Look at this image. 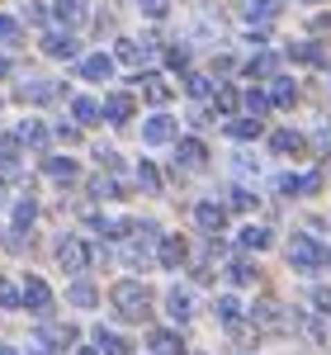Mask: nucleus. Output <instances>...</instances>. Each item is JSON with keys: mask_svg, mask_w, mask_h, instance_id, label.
Instances as JSON below:
<instances>
[{"mask_svg": "<svg viewBox=\"0 0 331 355\" xmlns=\"http://www.w3.org/2000/svg\"><path fill=\"white\" fill-rule=\"evenodd\" d=\"M185 261H190V246L180 242V237H166L161 251H156V266H166V270H180Z\"/></svg>", "mask_w": 331, "mask_h": 355, "instance_id": "6", "label": "nucleus"}, {"mask_svg": "<svg viewBox=\"0 0 331 355\" xmlns=\"http://www.w3.org/2000/svg\"><path fill=\"white\" fill-rule=\"evenodd\" d=\"M71 114H76V123H100V119H105V105L90 100V95H76V100H71Z\"/></svg>", "mask_w": 331, "mask_h": 355, "instance_id": "15", "label": "nucleus"}, {"mask_svg": "<svg viewBox=\"0 0 331 355\" xmlns=\"http://www.w3.org/2000/svg\"><path fill=\"white\" fill-rule=\"evenodd\" d=\"M312 33H327V38H331V15H322V19H312Z\"/></svg>", "mask_w": 331, "mask_h": 355, "instance_id": "47", "label": "nucleus"}, {"mask_svg": "<svg viewBox=\"0 0 331 355\" xmlns=\"http://www.w3.org/2000/svg\"><path fill=\"white\" fill-rule=\"evenodd\" d=\"M275 15H279V0H247V19L256 28H265Z\"/></svg>", "mask_w": 331, "mask_h": 355, "instance_id": "17", "label": "nucleus"}, {"mask_svg": "<svg viewBox=\"0 0 331 355\" xmlns=\"http://www.w3.org/2000/svg\"><path fill=\"white\" fill-rule=\"evenodd\" d=\"M76 355H100V351H76Z\"/></svg>", "mask_w": 331, "mask_h": 355, "instance_id": "52", "label": "nucleus"}, {"mask_svg": "<svg viewBox=\"0 0 331 355\" xmlns=\"http://www.w3.org/2000/svg\"><path fill=\"white\" fill-rule=\"evenodd\" d=\"M166 313H170L175 322H185V318L194 313V299H190V294H180V289H175V294H166Z\"/></svg>", "mask_w": 331, "mask_h": 355, "instance_id": "25", "label": "nucleus"}, {"mask_svg": "<svg viewBox=\"0 0 331 355\" xmlns=\"http://www.w3.org/2000/svg\"><path fill=\"white\" fill-rule=\"evenodd\" d=\"M24 303L33 308V313H48V308H53V289H48L43 279H28L24 284Z\"/></svg>", "mask_w": 331, "mask_h": 355, "instance_id": "10", "label": "nucleus"}, {"mask_svg": "<svg viewBox=\"0 0 331 355\" xmlns=\"http://www.w3.org/2000/svg\"><path fill=\"white\" fill-rule=\"evenodd\" d=\"M289 57H294V62H307V67H327V53H322L317 43H294Z\"/></svg>", "mask_w": 331, "mask_h": 355, "instance_id": "23", "label": "nucleus"}, {"mask_svg": "<svg viewBox=\"0 0 331 355\" xmlns=\"http://www.w3.org/2000/svg\"><path fill=\"white\" fill-rule=\"evenodd\" d=\"M81 76H85V81H109V76H114V57L109 53H90L81 62Z\"/></svg>", "mask_w": 331, "mask_h": 355, "instance_id": "7", "label": "nucleus"}, {"mask_svg": "<svg viewBox=\"0 0 331 355\" xmlns=\"http://www.w3.org/2000/svg\"><path fill=\"white\" fill-rule=\"evenodd\" d=\"M138 180H142V190H161V171H156L152 162L138 166Z\"/></svg>", "mask_w": 331, "mask_h": 355, "instance_id": "38", "label": "nucleus"}, {"mask_svg": "<svg viewBox=\"0 0 331 355\" xmlns=\"http://www.w3.org/2000/svg\"><path fill=\"white\" fill-rule=\"evenodd\" d=\"M57 137H62V142H81V133H76V123H62V128H57Z\"/></svg>", "mask_w": 331, "mask_h": 355, "instance_id": "46", "label": "nucleus"}, {"mask_svg": "<svg viewBox=\"0 0 331 355\" xmlns=\"http://www.w3.org/2000/svg\"><path fill=\"white\" fill-rule=\"evenodd\" d=\"M227 275H232V284H256V266L251 261H232Z\"/></svg>", "mask_w": 331, "mask_h": 355, "instance_id": "37", "label": "nucleus"}, {"mask_svg": "<svg viewBox=\"0 0 331 355\" xmlns=\"http://www.w3.org/2000/svg\"><path fill=\"white\" fill-rule=\"evenodd\" d=\"M270 147L275 152H284V157H303L307 147H303V133H294V128H279L275 137H270Z\"/></svg>", "mask_w": 331, "mask_h": 355, "instance_id": "12", "label": "nucleus"}, {"mask_svg": "<svg viewBox=\"0 0 331 355\" xmlns=\"http://www.w3.org/2000/svg\"><path fill=\"white\" fill-rule=\"evenodd\" d=\"M95 351L100 355H128V341H123V336H118V331H95Z\"/></svg>", "mask_w": 331, "mask_h": 355, "instance_id": "19", "label": "nucleus"}, {"mask_svg": "<svg viewBox=\"0 0 331 355\" xmlns=\"http://www.w3.org/2000/svg\"><path fill=\"white\" fill-rule=\"evenodd\" d=\"M204 162H208V147L199 137H180L175 142V171H199Z\"/></svg>", "mask_w": 331, "mask_h": 355, "instance_id": "4", "label": "nucleus"}, {"mask_svg": "<svg viewBox=\"0 0 331 355\" xmlns=\"http://www.w3.org/2000/svg\"><path fill=\"white\" fill-rule=\"evenodd\" d=\"M270 242H275V232H270V227H256V223H251L247 232H242V251H265Z\"/></svg>", "mask_w": 331, "mask_h": 355, "instance_id": "20", "label": "nucleus"}, {"mask_svg": "<svg viewBox=\"0 0 331 355\" xmlns=\"http://www.w3.org/2000/svg\"><path fill=\"white\" fill-rule=\"evenodd\" d=\"M19 142H28V147H43V142H48V128H43L38 119H24V123H19Z\"/></svg>", "mask_w": 331, "mask_h": 355, "instance_id": "31", "label": "nucleus"}, {"mask_svg": "<svg viewBox=\"0 0 331 355\" xmlns=\"http://www.w3.org/2000/svg\"><path fill=\"white\" fill-rule=\"evenodd\" d=\"M138 85H142V95H147L152 105H166V95H170V85H166L161 76H138Z\"/></svg>", "mask_w": 331, "mask_h": 355, "instance_id": "28", "label": "nucleus"}, {"mask_svg": "<svg viewBox=\"0 0 331 355\" xmlns=\"http://www.w3.org/2000/svg\"><path fill=\"white\" fill-rule=\"evenodd\" d=\"M105 114H109V123H128V114H133V95H109V100H105Z\"/></svg>", "mask_w": 331, "mask_h": 355, "instance_id": "24", "label": "nucleus"}, {"mask_svg": "<svg viewBox=\"0 0 331 355\" xmlns=\"http://www.w3.org/2000/svg\"><path fill=\"white\" fill-rule=\"evenodd\" d=\"M185 90H190L194 100H213V81H208V76H199V71L185 76Z\"/></svg>", "mask_w": 331, "mask_h": 355, "instance_id": "33", "label": "nucleus"}, {"mask_svg": "<svg viewBox=\"0 0 331 355\" xmlns=\"http://www.w3.org/2000/svg\"><path fill=\"white\" fill-rule=\"evenodd\" d=\"M247 71H251V76H279V57L275 53H256L247 62Z\"/></svg>", "mask_w": 331, "mask_h": 355, "instance_id": "26", "label": "nucleus"}, {"mask_svg": "<svg viewBox=\"0 0 331 355\" xmlns=\"http://www.w3.org/2000/svg\"><path fill=\"white\" fill-rule=\"evenodd\" d=\"M242 105L251 110V119H260L265 110H275V105H270V90H256V85H251L247 95H242Z\"/></svg>", "mask_w": 331, "mask_h": 355, "instance_id": "29", "label": "nucleus"}, {"mask_svg": "<svg viewBox=\"0 0 331 355\" xmlns=\"http://www.w3.org/2000/svg\"><path fill=\"white\" fill-rule=\"evenodd\" d=\"M138 10L147 15V19H161L166 10H170V0H138Z\"/></svg>", "mask_w": 331, "mask_h": 355, "instance_id": "41", "label": "nucleus"}, {"mask_svg": "<svg viewBox=\"0 0 331 355\" xmlns=\"http://www.w3.org/2000/svg\"><path fill=\"white\" fill-rule=\"evenodd\" d=\"M109 303H114V313L118 318H128V322H142L147 318V284H138V279H123V284H114V294H109Z\"/></svg>", "mask_w": 331, "mask_h": 355, "instance_id": "1", "label": "nucleus"}, {"mask_svg": "<svg viewBox=\"0 0 331 355\" xmlns=\"http://www.w3.org/2000/svg\"><path fill=\"white\" fill-rule=\"evenodd\" d=\"M232 209L251 214V209H256V194H251V190H232Z\"/></svg>", "mask_w": 331, "mask_h": 355, "instance_id": "44", "label": "nucleus"}, {"mask_svg": "<svg viewBox=\"0 0 331 355\" xmlns=\"http://www.w3.org/2000/svg\"><path fill=\"white\" fill-rule=\"evenodd\" d=\"M194 218H199V227H204V232H222L227 209H222V204H199V209H194Z\"/></svg>", "mask_w": 331, "mask_h": 355, "instance_id": "13", "label": "nucleus"}, {"mask_svg": "<svg viewBox=\"0 0 331 355\" xmlns=\"http://www.w3.org/2000/svg\"><path fill=\"white\" fill-rule=\"evenodd\" d=\"M38 341H43V346H71V341H76V327H43Z\"/></svg>", "mask_w": 331, "mask_h": 355, "instance_id": "35", "label": "nucleus"}, {"mask_svg": "<svg viewBox=\"0 0 331 355\" xmlns=\"http://www.w3.org/2000/svg\"><path fill=\"white\" fill-rule=\"evenodd\" d=\"M227 137H242V142L247 137H260V119H232L227 123Z\"/></svg>", "mask_w": 331, "mask_h": 355, "instance_id": "34", "label": "nucleus"}, {"mask_svg": "<svg viewBox=\"0 0 331 355\" xmlns=\"http://www.w3.org/2000/svg\"><path fill=\"white\" fill-rule=\"evenodd\" d=\"M142 137H147V142H170V137H175V119H170V114H156V119H147Z\"/></svg>", "mask_w": 331, "mask_h": 355, "instance_id": "16", "label": "nucleus"}, {"mask_svg": "<svg viewBox=\"0 0 331 355\" xmlns=\"http://www.w3.org/2000/svg\"><path fill=\"white\" fill-rule=\"evenodd\" d=\"M147 341H152V351H156V355H185V346H180L175 331H152Z\"/></svg>", "mask_w": 331, "mask_h": 355, "instance_id": "21", "label": "nucleus"}, {"mask_svg": "<svg viewBox=\"0 0 331 355\" xmlns=\"http://www.w3.org/2000/svg\"><path fill=\"white\" fill-rule=\"evenodd\" d=\"M57 19L62 24H85V0H57Z\"/></svg>", "mask_w": 331, "mask_h": 355, "instance_id": "27", "label": "nucleus"}, {"mask_svg": "<svg viewBox=\"0 0 331 355\" xmlns=\"http://www.w3.org/2000/svg\"><path fill=\"white\" fill-rule=\"evenodd\" d=\"M322 261H327V251H322V246L312 242V237H303V232H298V237H294V242H289V266H294V270H322Z\"/></svg>", "mask_w": 331, "mask_h": 355, "instance_id": "2", "label": "nucleus"}, {"mask_svg": "<svg viewBox=\"0 0 331 355\" xmlns=\"http://www.w3.org/2000/svg\"><path fill=\"white\" fill-rule=\"evenodd\" d=\"M24 303V289H15L10 279H0V308H19Z\"/></svg>", "mask_w": 331, "mask_h": 355, "instance_id": "39", "label": "nucleus"}, {"mask_svg": "<svg viewBox=\"0 0 331 355\" xmlns=\"http://www.w3.org/2000/svg\"><path fill=\"white\" fill-rule=\"evenodd\" d=\"M294 100H298V85L289 81V76H270V105L275 110H289Z\"/></svg>", "mask_w": 331, "mask_h": 355, "instance_id": "8", "label": "nucleus"}, {"mask_svg": "<svg viewBox=\"0 0 331 355\" xmlns=\"http://www.w3.org/2000/svg\"><path fill=\"white\" fill-rule=\"evenodd\" d=\"M90 227H95L100 237H128V232H133L138 223H128V218H105V214H95V218H90Z\"/></svg>", "mask_w": 331, "mask_h": 355, "instance_id": "14", "label": "nucleus"}, {"mask_svg": "<svg viewBox=\"0 0 331 355\" xmlns=\"http://www.w3.org/2000/svg\"><path fill=\"white\" fill-rule=\"evenodd\" d=\"M33 218H38V204H33V199H19V204H15V227L24 232V227H33Z\"/></svg>", "mask_w": 331, "mask_h": 355, "instance_id": "36", "label": "nucleus"}, {"mask_svg": "<svg viewBox=\"0 0 331 355\" xmlns=\"http://www.w3.org/2000/svg\"><path fill=\"white\" fill-rule=\"evenodd\" d=\"M275 318H279V303H270V299H265V303H256V322H265V327H270Z\"/></svg>", "mask_w": 331, "mask_h": 355, "instance_id": "42", "label": "nucleus"}, {"mask_svg": "<svg viewBox=\"0 0 331 355\" xmlns=\"http://www.w3.org/2000/svg\"><path fill=\"white\" fill-rule=\"evenodd\" d=\"M0 355H19V351H10V346H0Z\"/></svg>", "mask_w": 331, "mask_h": 355, "instance_id": "51", "label": "nucleus"}, {"mask_svg": "<svg viewBox=\"0 0 331 355\" xmlns=\"http://www.w3.org/2000/svg\"><path fill=\"white\" fill-rule=\"evenodd\" d=\"M322 175H279V194H317Z\"/></svg>", "mask_w": 331, "mask_h": 355, "instance_id": "9", "label": "nucleus"}, {"mask_svg": "<svg viewBox=\"0 0 331 355\" xmlns=\"http://www.w3.org/2000/svg\"><path fill=\"white\" fill-rule=\"evenodd\" d=\"M43 175L57 180V185H71V180H81V166L71 162V157H48L43 162Z\"/></svg>", "mask_w": 331, "mask_h": 355, "instance_id": "5", "label": "nucleus"}, {"mask_svg": "<svg viewBox=\"0 0 331 355\" xmlns=\"http://www.w3.org/2000/svg\"><path fill=\"white\" fill-rule=\"evenodd\" d=\"M95 299H100V289H95L90 279H76V284H71V303H76V308H95Z\"/></svg>", "mask_w": 331, "mask_h": 355, "instance_id": "32", "label": "nucleus"}, {"mask_svg": "<svg viewBox=\"0 0 331 355\" xmlns=\"http://www.w3.org/2000/svg\"><path fill=\"white\" fill-rule=\"evenodd\" d=\"M62 85H48V81H33V85H24V100H48V95H57Z\"/></svg>", "mask_w": 331, "mask_h": 355, "instance_id": "40", "label": "nucleus"}, {"mask_svg": "<svg viewBox=\"0 0 331 355\" xmlns=\"http://www.w3.org/2000/svg\"><path fill=\"white\" fill-rule=\"evenodd\" d=\"M213 105H218V114H232L237 110V105H242V95H237V90H232V85H213Z\"/></svg>", "mask_w": 331, "mask_h": 355, "instance_id": "30", "label": "nucleus"}, {"mask_svg": "<svg viewBox=\"0 0 331 355\" xmlns=\"http://www.w3.org/2000/svg\"><path fill=\"white\" fill-rule=\"evenodd\" d=\"M28 355H53V351H48V346H43V341H38V346H33V351H28Z\"/></svg>", "mask_w": 331, "mask_h": 355, "instance_id": "49", "label": "nucleus"}, {"mask_svg": "<svg viewBox=\"0 0 331 355\" xmlns=\"http://www.w3.org/2000/svg\"><path fill=\"white\" fill-rule=\"evenodd\" d=\"M166 62H170L175 71H185V67H190V53H185V48H170V53H166Z\"/></svg>", "mask_w": 331, "mask_h": 355, "instance_id": "45", "label": "nucleus"}, {"mask_svg": "<svg viewBox=\"0 0 331 355\" xmlns=\"http://www.w3.org/2000/svg\"><path fill=\"white\" fill-rule=\"evenodd\" d=\"M218 318L232 327V336H242V303L232 299V294H218Z\"/></svg>", "mask_w": 331, "mask_h": 355, "instance_id": "18", "label": "nucleus"}, {"mask_svg": "<svg viewBox=\"0 0 331 355\" xmlns=\"http://www.w3.org/2000/svg\"><path fill=\"white\" fill-rule=\"evenodd\" d=\"M0 76H10V57H0Z\"/></svg>", "mask_w": 331, "mask_h": 355, "instance_id": "50", "label": "nucleus"}, {"mask_svg": "<svg viewBox=\"0 0 331 355\" xmlns=\"http://www.w3.org/2000/svg\"><path fill=\"white\" fill-rule=\"evenodd\" d=\"M317 308H331V289H317Z\"/></svg>", "mask_w": 331, "mask_h": 355, "instance_id": "48", "label": "nucleus"}, {"mask_svg": "<svg viewBox=\"0 0 331 355\" xmlns=\"http://www.w3.org/2000/svg\"><path fill=\"white\" fill-rule=\"evenodd\" d=\"M0 43H19V24L10 15H0Z\"/></svg>", "mask_w": 331, "mask_h": 355, "instance_id": "43", "label": "nucleus"}, {"mask_svg": "<svg viewBox=\"0 0 331 355\" xmlns=\"http://www.w3.org/2000/svg\"><path fill=\"white\" fill-rule=\"evenodd\" d=\"M57 261H62V270L81 275L85 266H90V246H85L81 237H62V242H57Z\"/></svg>", "mask_w": 331, "mask_h": 355, "instance_id": "3", "label": "nucleus"}, {"mask_svg": "<svg viewBox=\"0 0 331 355\" xmlns=\"http://www.w3.org/2000/svg\"><path fill=\"white\" fill-rule=\"evenodd\" d=\"M114 57H118V62H128V67H142V62H147V43H138V38H123Z\"/></svg>", "mask_w": 331, "mask_h": 355, "instance_id": "22", "label": "nucleus"}, {"mask_svg": "<svg viewBox=\"0 0 331 355\" xmlns=\"http://www.w3.org/2000/svg\"><path fill=\"white\" fill-rule=\"evenodd\" d=\"M43 53L48 57H76L81 48H76V33H48L43 38Z\"/></svg>", "mask_w": 331, "mask_h": 355, "instance_id": "11", "label": "nucleus"}]
</instances>
